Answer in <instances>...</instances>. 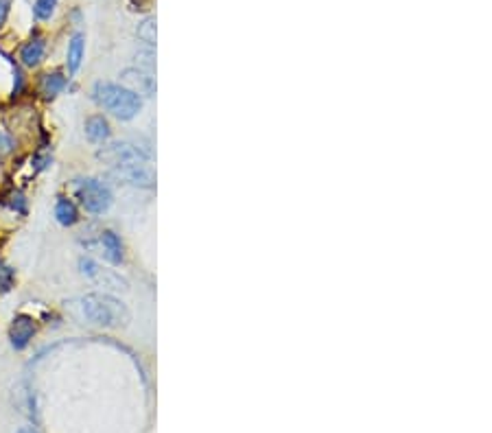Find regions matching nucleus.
<instances>
[{"label": "nucleus", "mask_w": 492, "mask_h": 433, "mask_svg": "<svg viewBox=\"0 0 492 433\" xmlns=\"http://www.w3.org/2000/svg\"><path fill=\"white\" fill-rule=\"evenodd\" d=\"M83 55H85V36L83 33H75L68 42V50H66V66H68V75H77L81 64H83Z\"/></svg>", "instance_id": "obj_11"}, {"label": "nucleus", "mask_w": 492, "mask_h": 433, "mask_svg": "<svg viewBox=\"0 0 492 433\" xmlns=\"http://www.w3.org/2000/svg\"><path fill=\"white\" fill-rule=\"evenodd\" d=\"M123 79V85L129 90H134L136 95H144V97H154L156 95V77L149 75V73H144L140 68H127L123 70L121 75Z\"/></svg>", "instance_id": "obj_7"}, {"label": "nucleus", "mask_w": 492, "mask_h": 433, "mask_svg": "<svg viewBox=\"0 0 492 433\" xmlns=\"http://www.w3.org/2000/svg\"><path fill=\"white\" fill-rule=\"evenodd\" d=\"M136 38L147 44L149 48H154L156 46V20L154 18H144L136 28Z\"/></svg>", "instance_id": "obj_14"}, {"label": "nucleus", "mask_w": 492, "mask_h": 433, "mask_svg": "<svg viewBox=\"0 0 492 433\" xmlns=\"http://www.w3.org/2000/svg\"><path fill=\"white\" fill-rule=\"evenodd\" d=\"M16 280V272L9 265H0V292H9Z\"/></svg>", "instance_id": "obj_17"}, {"label": "nucleus", "mask_w": 492, "mask_h": 433, "mask_svg": "<svg viewBox=\"0 0 492 433\" xmlns=\"http://www.w3.org/2000/svg\"><path fill=\"white\" fill-rule=\"evenodd\" d=\"M55 219L60 221V225L70 228L79 221V208L70 197H57L55 201Z\"/></svg>", "instance_id": "obj_12"}, {"label": "nucleus", "mask_w": 492, "mask_h": 433, "mask_svg": "<svg viewBox=\"0 0 492 433\" xmlns=\"http://www.w3.org/2000/svg\"><path fill=\"white\" fill-rule=\"evenodd\" d=\"M38 333V324L31 315L26 313H20L14 317V322L9 326V339H11V346L16 351H24L28 343H31L33 335Z\"/></svg>", "instance_id": "obj_6"}, {"label": "nucleus", "mask_w": 492, "mask_h": 433, "mask_svg": "<svg viewBox=\"0 0 492 433\" xmlns=\"http://www.w3.org/2000/svg\"><path fill=\"white\" fill-rule=\"evenodd\" d=\"M81 320L99 328H121L129 322L127 306L109 294H88L77 300Z\"/></svg>", "instance_id": "obj_1"}, {"label": "nucleus", "mask_w": 492, "mask_h": 433, "mask_svg": "<svg viewBox=\"0 0 492 433\" xmlns=\"http://www.w3.org/2000/svg\"><path fill=\"white\" fill-rule=\"evenodd\" d=\"M79 272L85 276V278H90V280H95L97 278V274L101 272V267L92 261V258H88V256H81L79 258Z\"/></svg>", "instance_id": "obj_16"}, {"label": "nucleus", "mask_w": 492, "mask_h": 433, "mask_svg": "<svg viewBox=\"0 0 492 433\" xmlns=\"http://www.w3.org/2000/svg\"><path fill=\"white\" fill-rule=\"evenodd\" d=\"M97 158L105 164H109L112 169L117 166H125V164H134V162H149V151L140 149L138 144L132 142H112L105 144L103 149H99Z\"/></svg>", "instance_id": "obj_4"}, {"label": "nucleus", "mask_w": 492, "mask_h": 433, "mask_svg": "<svg viewBox=\"0 0 492 433\" xmlns=\"http://www.w3.org/2000/svg\"><path fill=\"white\" fill-rule=\"evenodd\" d=\"M85 136H88L90 142L95 144H105L112 136V127H109V121L103 117V114H92V117L85 119Z\"/></svg>", "instance_id": "obj_8"}, {"label": "nucleus", "mask_w": 492, "mask_h": 433, "mask_svg": "<svg viewBox=\"0 0 492 433\" xmlns=\"http://www.w3.org/2000/svg\"><path fill=\"white\" fill-rule=\"evenodd\" d=\"M7 151H11V138L0 132V154H7Z\"/></svg>", "instance_id": "obj_19"}, {"label": "nucleus", "mask_w": 492, "mask_h": 433, "mask_svg": "<svg viewBox=\"0 0 492 433\" xmlns=\"http://www.w3.org/2000/svg\"><path fill=\"white\" fill-rule=\"evenodd\" d=\"M9 9H11V0H0V26L7 22Z\"/></svg>", "instance_id": "obj_18"}, {"label": "nucleus", "mask_w": 492, "mask_h": 433, "mask_svg": "<svg viewBox=\"0 0 492 433\" xmlns=\"http://www.w3.org/2000/svg\"><path fill=\"white\" fill-rule=\"evenodd\" d=\"M68 85V77L64 73H46L40 81V92L46 97V99H55L57 95H62L66 90Z\"/></svg>", "instance_id": "obj_13"}, {"label": "nucleus", "mask_w": 492, "mask_h": 433, "mask_svg": "<svg viewBox=\"0 0 492 433\" xmlns=\"http://www.w3.org/2000/svg\"><path fill=\"white\" fill-rule=\"evenodd\" d=\"M16 433H38L36 429H31V427H22V429H18Z\"/></svg>", "instance_id": "obj_20"}, {"label": "nucleus", "mask_w": 492, "mask_h": 433, "mask_svg": "<svg viewBox=\"0 0 492 433\" xmlns=\"http://www.w3.org/2000/svg\"><path fill=\"white\" fill-rule=\"evenodd\" d=\"M112 176L119 182L138 186V188H154L156 186V171L149 162H134L125 166H117Z\"/></svg>", "instance_id": "obj_5"}, {"label": "nucleus", "mask_w": 492, "mask_h": 433, "mask_svg": "<svg viewBox=\"0 0 492 433\" xmlns=\"http://www.w3.org/2000/svg\"><path fill=\"white\" fill-rule=\"evenodd\" d=\"M101 247H103V256L112 265H121L125 261V247L121 237L114 232V230H105L101 235Z\"/></svg>", "instance_id": "obj_9"}, {"label": "nucleus", "mask_w": 492, "mask_h": 433, "mask_svg": "<svg viewBox=\"0 0 492 433\" xmlns=\"http://www.w3.org/2000/svg\"><path fill=\"white\" fill-rule=\"evenodd\" d=\"M44 53H46V40L42 36H33L28 42H24V46L20 50V60L24 66L36 68L44 60Z\"/></svg>", "instance_id": "obj_10"}, {"label": "nucleus", "mask_w": 492, "mask_h": 433, "mask_svg": "<svg viewBox=\"0 0 492 433\" xmlns=\"http://www.w3.org/2000/svg\"><path fill=\"white\" fill-rule=\"evenodd\" d=\"M92 99L119 121H132L142 109V97L125 88L123 83L97 81L92 88Z\"/></svg>", "instance_id": "obj_2"}, {"label": "nucleus", "mask_w": 492, "mask_h": 433, "mask_svg": "<svg viewBox=\"0 0 492 433\" xmlns=\"http://www.w3.org/2000/svg\"><path fill=\"white\" fill-rule=\"evenodd\" d=\"M57 3H60V0H36V5H33V16H36L40 22L50 20V16L55 14Z\"/></svg>", "instance_id": "obj_15"}, {"label": "nucleus", "mask_w": 492, "mask_h": 433, "mask_svg": "<svg viewBox=\"0 0 492 433\" xmlns=\"http://www.w3.org/2000/svg\"><path fill=\"white\" fill-rule=\"evenodd\" d=\"M75 193H77V199H79V204L83 206L85 213H90V215H103L109 210L112 206V201H114V195L109 191L107 184L99 182V180H79L75 184Z\"/></svg>", "instance_id": "obj_3"}]
</instances>
